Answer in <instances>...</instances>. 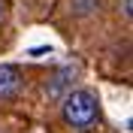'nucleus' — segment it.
<instances>
[{
    "label": "nucleus",
    "instance_id": "obj_1",
    "mask_svg": "<svg viewBox=\"0 0 133 133\" xmlns=\"http://www.w3.org/2000/svg\"><path fill=\"white\" fill-rule=\"evenodd\" d=\"M97 115H100V100L88 88H76L61 100V118L73 130H88L97 121Z\"/></svg>",
    "mask_w": 133,
    "mask_h": 133
},
{
    "label": "nucleus",
    "instance_id": "obj_5",
    "mask_svg": "<svg viewBox=\"0 0 133 133\" xmlns=\"http://www.w3.org/2000/svg\"><path fill=\"white\" fill-rule=\"evenodd\" d=\"M130 3H133V0H124V15H127V18L133 15V6H130Z\"/></svg>",
    "mask_w": 133,
    "mask_h": 133
},
{
    "label": "nucleus",
    "instance_id": "obj_2",
    "mask_svg": "<svg viewBox=\"0 0 133 133\" xmlns=\"http://www.w3.org/2000/svg\"><path fill=\"white\" fill-rule=\"evenodd\" d=\"M70 79H73V70H70V66L58 70V73L45 82V88H42V91H45V97H51V100H64L66 94H70V91H66V88H70Z\"/></svg>",
    "mask_w": 133,
    "mask_h": 133
},
{
    "label": "nucleus",
    "instance_id": "obj_3",
    "mask_svg": "<svg viewBox=\"0 0 133 133\" xmlns=\"http://www.w3.org/2000/svg\"><path fill=\"white\" fill-rule=\"evenodd\" d=\"M18 85H21V73H18V66L3 64V66H0V100L12 97V94L18 91Z\"/></svg>",
    "mask_w": 133,
    "mask_h": 133
},
{
    "label": "nucleus",
    "instance_id": "obj_6",
    "mask_svg": "<svg viewBox=\"0 0 133 133\" xmlns=\"http://www.w3.org/2000/svg\"><path fill=\"white\" fill-rule=\"evenodd\" d=\"M0 18H3V3H0Z\"/></svg>",
    "mask_w": 133,
    "mask_h": 133
},
{
    "label": "nucleus",
    "instance_id": "obj_4",
    "mask_svg": "<svg viewBox=\"0 0 133 133\" xmlns=\"http://www.w3.org/2000/svg\"><path fill=\"white\" fill-rule=\"evenodd\" d=\"M97 3H100V0H70V6H73L76 15H88V12H94Z\"/></svg>",
    "mask_w": 133,
    "mask_h": 133
}]
</instances>
